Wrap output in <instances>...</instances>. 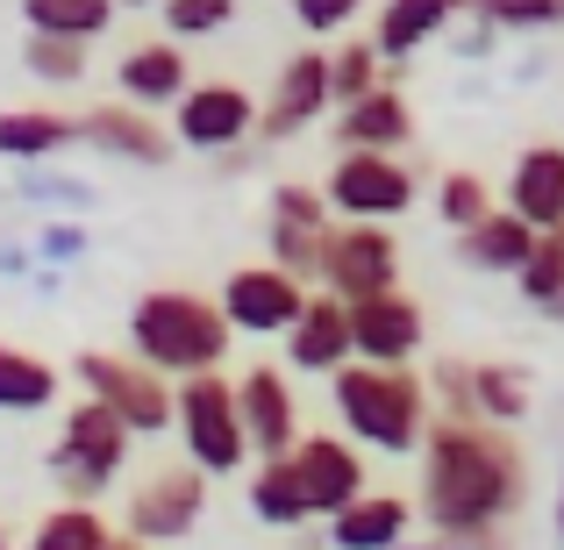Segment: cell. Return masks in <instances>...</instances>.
I'll use <instances>...</instances> for the list:
<instances>
[{
    "mask_svg": "<svg viewBox=\"0 0 564 550\" xmlns=\"http://www.w3.org/2000/svg\"><path fill=\"white\" fill-rule=\"evenodd\" d=\"M286 365L293 371H336V365H350V308L336 301V293L307 287V308L293 315V330H286Z\"/></svg>",
    "mask_w": 564,
    "mask_h": 550,
    "instance_id": "cell-18",
    "label": "cell"
},
{
    "mask_svg": "<svg viewBox=\"0 0 564 550\" xmlns=\"http://www.w3.org/2000/svg\"><path fill=\"white\" fill-rule=\"evenodd\" d=\"M65 143H79V122H72V115H51V108H8L0 115V158H14V165L51 158V151H65Z\"/></svg>",
    "mask_w": 564,
    "mask_h": 550,
    "instance_id": "cell-24",
    "label": "cell"
},
{
    "mask_svg": "<svg viewBox=\"0 0 564 550\" xmlns=\"http://www.w3.org/2000/svg\"><path fill=\"white\" fill-rule=\"evenodd\" d=\"M315 287L336 301H372V293L400 287V244L386 222H329L315 258Z\"/></svg>",
    "mask_w": 564,
    "mask_h": 550,
    "instance_id": "cell-6",
    "label": "cell"
},
{
    "mask_svg": "<svg viewBox=\"0 0 564 550\" xmlns=\"http://www.w3.org/2000/svg\"><path fill=\"white\" fill-rule=\"evenodd\" d=\"M129 465V422L108 408V400L86 393L79 408H65V429H57V451H51V472L72 500H100Z\"/></svg>",
    "mask_w": 564,
    "mask_h": 550,
    "instance_id": "cell-4",
    "label": "cell"
},
{
    "mask_svg": "<svg viewBox=\"0 0 564 550\" xmlns=\"http://www.w3.org/2000/svg\"><path fill=\"white\" fill-rule=\"evenodd\" d=\"M258 129V100H250V86L236 79H193L180 100H172V137L186 143V151H243V137Z\"/></svg>",
    "mask_w": 564,
    "mask_h": 550,
    "instance_id": "cell-10",
    "label": "cell"
},
{
    "mask_svg": "<svg viewBox=\"0 0 564 550\" xmlns=\"http://www.w3.org/2000/svg\"><path fill=\"white\" fill-rule=\"evenodd\" d=\"M529 371L522 365H471V408H479V422H522L529 414Z\"/></svg>",
    "mask_w": 564,
    "mask_h": 550,
    "instance_id": "cell-27",
    "label": "cell"
},
{
    "mask_svg": "<svg viewBox=\"0 0 564 550\" xmlns=\"http://www.w3.org/2000/svg\"><path fill=\"white\" fill-rule=\"evenodd\" d=\"M286 465H293V494H301L307 522H329L336 508H350L365 494V451H350L344 436H293Z\"/></svg>",
    "mask_w": 564,
    "mask_h": 550,
    "instance_id": "cell-11",
    "label": "cell"
},
{
    "mask_svg": "<svg viewBox=\"0 0 564 550\" xmlns=\"http://www.w3.org/2000/svg\"><path fill=\"white\" fill-rule=\"evenodd\" d=\"M86 65H94V57H86L79 36H36V29H29V43H22V72H29V79H43V86H79Z\"/></svg>",
    "mask_w": 564,
    "mask_h": 550,
    "instance_id": "cell-30",
    "label": "cell"
},
{
    "mask_svg": "<svg viewBox=\"0 0 564 550\" xmlns=\"http://www.w3.org/2000/svg\"><path fill=\"white\" fill-rule=\"evenodd\" d=\"M165 8V36L172 43H200V36H221L236 22V0H158Z\"/></svg>",
    "mask_w": 564,
    "mask_h": 550,
    "instance_id": "cell-34",
    "label": "cell"
},
{
    "mask_svg": "<svg viewBox=\"0 0 564 550\" xmlns=\"http://www.w3.org/2000/svg\"><path fill=\"white\" fill-rule=\"evenodd\" d=\"M358 14H365V0H293V22H301L307 36H344Z\"/></svg>",
    "mask_w": 564,
    "mask_h": 550,
    "instance_id": "cell-39",
    "label": "cell"
},
{
    "mask_svg": "<svg viewBox=\"0 0 564 550\" xmlns=\"http://www.w3.org/2000/svg\"><path fill=\"white\" fill-rule=\"evenodd\" d=\"M100 537H108V515L94 500H65L29 529V550H100Z\"/></svg>",
    "mask_w": 564,
    "mask_h": 550,
    "instance_id": "cell-28",
    "label": "cell"
},
{
    "mask_svg": "<svg viewBox=\"0 0 564 550\" xmlns=\"http://www.w3.org/2000/svg\"><path fill=\"white\" fill-rule=\"evenodd\" d=\"M529 244H536V229H529L514 207H494V215H479L471 229H457V258H465L471 272H494V279L522 272Z\"/></svg>",
    "mask_w": 564,
    "mask_h": 550,
    "instance_id": "cell-22",
    "label": "cell"
},
{
    "mask_svg": "<svg viewBox=\"0 0 564 550\" xmlns=\"http://www.w3.org/2000/svg\"><path fill=\"white\" fill-rule=\"evenodd\" d=\"M115 86H122V100H137V108H172V100L193 86V72H186V51L172 36H158V43H137V51L115 65Z\"/></svg>",
    "mask_w": 564,
    "mask_h": 550,
    "instance_id": "cell-20",
    "label": "cell"
},
{
    "mask_svg": "<svg viewBox=\"0 0 564 550\" xmlns=\"http://www.w3.org/2000/svg\"><path fill=\"white\" fill-rule=\"evenodd\" d=\"M301 308H307V279L279 272V265H243V272L221 279V315L243 336H286Z\"/></svg>",
    "mask_w": 564,
    "mask_h": 550,
    "instance_id": "cell-12",
    "label": "cell"
},
{
    "mask_svg": "<svg viewBox=\"0 0 564 550\" xmlns=\"http://www.w3.org/2000/svg\"><path fill=\"white\" fill-rule=\"evenodd\" d=\"M22 14H29L36 36H79V43H94V36H108V22L122 8H115V0H22Z\"/></svg>",
    "mask_w": 564,
    "mask_h": 550,
    "instance_id": "cell-26",
    "label": "cell"
},
{
    "mask_svg": "<svg viewBox=\"0 0 564 550\" xmlns=\"http://www.w3.org/2000/svg\"><path fill=\"white\" fill-rule=\"evenodd\" d=\"M350 308V358L365 365H414V351H422V301L400 287L372 293V301H344Z\"/></svg>",
    "mask_w": 564,
    "mask_h": 550,
    "instance_id": "cell-13",
    "label": "cell"
},
{
    "mask_svg": "<svg viewBox=\"0 0 564 550\" xmlns=\"http://www.w3.org/2000/svg\"><path fill=\"white\" fill-rule=\"evenodd\" d=\"M457 14H465V0H386L379 29H372V51L379 57H408V51H422V43H436Z\"/></svg>",
    "mask_w": 564,
    "mask_h": 550,
    "instance_id": "cell-23",
    "label": "cell"
},
{
    "mask_svg": "<svg viewBox=\"0 0 564 550\" xmlns=\"http://www.w3.org/2000/svg\"><path fill=\"white\" fill-rule=\"evenodd\" d=\"M508 207L529 229H564V143H529L508 172Z\"/></svg>",
    "mask_w": 564,
    "mask_h": 550,
    "instance_id": "cell-19",
    "label": "cell"
},
{
    "mask_svg": "<svg viewBox=\"0 0 564 550\" xmlns=\"http://www.w3.org/2000/svg\"><path fill=\"white\" fill-rule=\"evenodd\" d=\"M200 508H207V472L186 457V465L143 472L137 494H129V508H122V529L143 537V543H180V537H193Z\"/></svg>",
    "mask_w": 564,
    "mask_h": 550,
    "instance_id": "cell-9",
    "label": "cell"
},
{
    "mask_svg": "<svg viewBox=\"0 0 564 550\" xmlns=\"http://www.w3.org/2000/svg\"><path fill=\"white\" fill-rule=\"evenodd\" d=\"M0 550H8V529H0Z\"/></svg>",
    "mask_w": 564,
    "mask_h": 550,
    "instance_id": "cell-44",
    "label": "cell"
},
{
    "mask_svg": "<svg viewBox=\"0 0 564 550\" xmlns=\"http://www.w3.org/2000/svg\"><path fill=\"white\" fill-rule=\"evenodd\" d=\"M172 422H180L186 457L207 472V479H221V472H236L250 457L243 414H236V379H221V365L215 371H186V379L172 386Z\"/></svg>",
    "mask_w": 564,
    "mask_h": 550,
    "instance_id": "cell-5",
    "label": "cell"
},
{
    "mask_svg": "<svg viewBox=\"0 0 564 550\" xmlns=\"http://www.w3.org/2000/svg\"><path fill=\"white\" fill-rule=\"evenodd\" d=\"M429 400H443L451 422H479V408H471V365L465 358H443L436 371H429Z\"/></svg>",
    "mask_w": 564,
    "mask_h": 550,
    "instance_id": "cell-37",
    "label": "cell"
},
{
    "mask_svg": "<svg viewBox=\"0 0 564 550\" xmlns=\"http://www.w3.org/2000/svg\"><path fill=\"white\" fill-rule=\"evenodd\" d=\"M72 371H79V386L94 400H108V408L122 414L129 436H165V429H172V379L158 365H143L137 351H129V358H115V351H86Z\"/></svg>",
    "mask_w": 564,
    "mask_h": 550,
    "instance_id": "cell-7",
    "label": "cell"
},
{
    "mask_svg": "<svg viewBox=\"0 0 564 550\" xmlns=\"http://www.w3.org/2000/svg\"><path fill=\"white\" fill-rule=\"evenodd\" d=\"M57 400V365L0 344V414H43Z\"/></svg>",
    "mask_w": 564,
    "mask_h": 550,
    "instance_id": "cell-25",
    "label": "cell"
},
{
    "mask_svg": "<svg viewBox=\"0 0 564 550\" xmlns=\"http://www.w3.org/2000/svg\"><path fill=\"white\" fill-rule=\"evenodd\" d=\"M379 65H386V57L372 51V43H336V51H329V108L372 94V86H379Z\"/></svg>",
    "mask_w": 564,
    "mask_h": 550,
    "instance_id": "cell-32",
    "label": "cell"
},
{
    "mask_svg": "<svg viewBox=\"0 0 564 550\" xmlns=\"http://www.w3.org/2000/svg\"><path fill=\"white\" fill-rule=\"evenodd\" d=\"M236 414H243V443L264 457L293 451V436H301V408H293V386L279 379V365H258L236 379Z\"/></svg>",
    "mask_w": 564,
    "mask_h": 550,
    "instance_id": "cell-15",
    "label": "cell"
},
{
    "mask_svg": "<svg viewBox=\"0 0 564 550\" xmlns=\"http://www.w3.org/2000/svg\"><path fill=\"white\" fill-rule=\"evenodd\" d=\"M250 515H258V522H272V529H301V522H307L301 494H293V465H286V451L258 465V479H250Z\"/></svg>",
    "mask_w": 564,
    "mask_h": 550,
    "instance_id": "cell-29",
    "label": "cell"
},
{
    "mask_svg": "<svg viewBox=\"0 0 564 550\" xmlns=\"http://www.w3.org/2000/svg\"><path fill=\"white\" fill-rule=\"evenodd\" d=\"M494 186L479 180V172H443V186H436V215H443V229H471L479 215H494Z\"/></svg>",
    "mask_w": 564,
    "mask_h": 550,
    "instance_id": "cell-33",
    "label": "cell"
},
{
    "mask_svg": "<svg viewBox=\"0 0 564 550\" xmlns=\"http://www.w3.org/2000/svg\"><path fill=\"white\" fill-rule=\"evenodd\" d=\"M414 143V108L400 86H372V94L336 108V151H408Z\"/></svg>",
    "mask_w": 564,
    "mask_h": 550,
    "instance_id": "cell-17",
    "label": "cell"
},
{
    "mask_svg": "<svg viewBox=\"0 0 564 550\" xmlns=\"http://www.w3.org/2000/svg\"><path fill=\"white\" fill-rule=\"evenodd\" d=\"M557 537H564V494H557Z\"/></svg>",
    "mask_w": 564,
    "mask_h": 550,
    "instance_id": "cell-43",
    "label": "cell"
},
{
    "mask_svg": "<svg viewBox=\"0 0 564 550\" xmlns=\"http://www.w3.org/2000/svg\"><path fill=\"white\" fill-rule=\"evenodd\" d=\"M272 222H293V229H322V222H336V215H329V193H322V186L286 180V186L272 193Z\"/></svg>",
    "mask_w": 564,
    "mask_h": 550,
    "instance_id": "cell-38",
    "label": "cell"
},
{
    "mask_svg": "<svg viewBox=\"0 0 564 550\" xmlns=\"http://www.w3.org/2000/svg\"><path fill=\"white\" fill-rule=\"evenodd\" d=\"M322 115H329V51H293L286 65H279L272 100L258 108V129H250V137L286 143V137H301L307 122H322Z\"/></svg>",
    "mask_w": 564,
    "mask_h": 550,
    "instance_id": "cell-14",
    "label": "cell"
},
{
    "mask_svg": "<svg viewBox=\"0 0 564 550\" xmlns=\"http://www.w3.org/2000/svg\"><path fill=\"white\" fill-rule=\"evenodd\" d=\"M465 14H479L494 29H557L564 0H465Z\"/></svg>",
    "mask_w": 564,
    "mask_h": 550,
    "instance_id": "cell-35",
    "label": "cell"
},
{
    "mask_svg": "<svg viewBox=\"0 0 564 550\" xmlns=\"http://www.w3.org/2000/svg\"><path fill=\"white\" fill-rule=\"evenodd\" d=\"M329 229V222H322ZM322 229H293V222H272V265L293 279H307L315 287V258H322Z\"/></svg>",
    "mask_w": 564,
    "mask_h": 550,
    "instance_id": "cell-36",
    "label": "cell"
},
{
    "mask_svg": "<svg viewBox=\"0 0 564 550\" xmlns=\"http://www.w3.org/2000/svg\"><path fill=\"white\" fill-rule=\"evenodd\" d=\"M514 287H522V301H536V308L557 301V293H564V229H536V244H529Z\"/></svg>",
    "mask_w": 564,
    "mask_h": 550,
    "instance_id": "cell-31",
    "label": "cell"
},
{
    "mask_svg": "<svg viewBox=\"0 0 564 550\" xmlns=\"http://www.w3.org/2000/svg\"><path fill=\"white\" fill-rule=\"evenodd\" d=\"M414 529V508L400 494H358L350 508L329 515V543L336 550H400Z\"/></svg>",
    "mask_w": 564,
    "mask_h": 550,
    "instance_id": "cell-21",
    "label": "cell"
},
{
    "mask_svg": "<svg viewBox=\"0 0 564 550\" xmlns=\"http://www.w3.org/2000/svg\"><path fill=\"white\" fill-rule=\"evenodd\" d=\"M329 193V215H350V222H393L414 207V165H400V151H344L336 172L322 180Z\"/></svg>",
    "mask_w": 564,
    "mask_h": 550,
    "instance_id": "cell-8",
    "label": "cell"
},
{
    "mask_svg": "<svg viewBox=\"0 0 564 550\" xmlns=\"http://www.w3.org/2000/svg\"><path fill=\"white\" fill-rule=\"evenodd\" d=\"M336 414L344 429L365 443V451H422V429H429V379H414L408 365H336Z\"/></svg>",
    "mask_w": 564,
    "mask_h": 550,
    "instance_id": "cell-3",
    "label": "cell"
},
{
    "mask_svg": "<svg viewBox=\"0 0 564 550\" xmlns=\"http://www.w3.org/2000/svg\"><path fill=\"white\" fill-rule=\"evenodd\" d=\"M100 550H151V543L129 537V529H108V537H100Z\"/></svg>",
    "mask_w": 564,
    "mask_h": 550,
    "instance_id": "cell-40",
    "label": "cell"
},
{
    "mask_svg": "<svg viewBox=\"0 0 564 550\" xmlns=\"http://www.w3.org/2000/svg\"><path fill=\"white\" fill-rule=\"evenodd\" d=\"M236 330L221 315V301L207 293H186V287H158L129 308V351L143 365H158L165 379H186V371H215L229 358Z\"/></svg>",
    "mask_w": 564,
    "mask_h": 550,
    "instance_id": "cell-2",
    "label": "cell"
},
{
    "mask_svg": "<svg viewBox=\"0 0 564 550\" xmlns=\"http://www.w3.org/2000/svg\"><path fill=\"white\" fill-rule=\"evenodd\" d=\"M529 500V457L508 422H451L422 429V522L443 543L471 529H508Z\"/></svg>",
    "mask_w": 564,
    "mask_h": 550,
    "instance_id": "cell-1",
    "label": "cell"
},
{
    "mask_svg": "<svg viewBox=\"0 0 564 550\" xmlns=\"http://www.w3.org/2000/svg\"><path fill=\"white\" fill-rule=\"evenodd\" d=\"M115 8H158V0H115Z\"/></svg>",
    "mask_w": 564,
    "mask_h": 550,
    "instance_id": "cell-42",
    "label": "cell"
},
{
    "mask_svg": "<svg viewBox=\"0 0 564 550\" xmlns=\"http://www.w3.org/2000/svg\"><path fill=\"white\" fill-rule=\"evenodd\" d=\"M543 315H557V322H564V293H557V301H551V308H543Z\"/></svg>",
    "mask_w": 564,
    "mask_h": 550,
    "instance_id": "cell-41",
    "label": "cell"
},
{
    "mask_svg": "<svg viewBox=\"0 0 564 550\" xmlns=\"http://www.w3.org/2000/svg\"><path fill=\"white\" fill-rule=\"evenodd\" d=\"M79 143L122 158V165H165L172 158L165 122H158L151 108H137V100H122V108H86L79 115Z\"/></svg>",
    "mask_w": 564,
    "mask_h": 550,
    "instance_id": "cell-16",
    "label": "cell"
}]
</instances>
